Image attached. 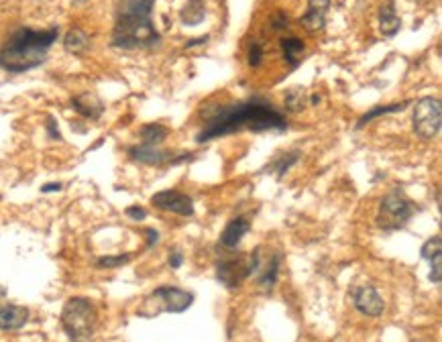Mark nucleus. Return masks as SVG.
Returning <instances> with one entry per match:
<instances>
[{
  "label": "nucleus",
  "mask_w": 442,
  "mask_h": 342,
  "mask_svg": "<svg viewBox=\"0 0 442 342\" xmlns=\"http://www.w3.org/2000/svg\"><path fill=\"white\" fill-rule=\"evenodd\" d=\"M155 2L158 0H121L117 4L110 35V45L114 49L133 51L159 45L161 35L151 19Z\"/></svg>",
  "instance_id": "nucleus-2"
},
{
  "label": "nucleus",
  "mask_w": 442,
  "mask_h": 342,
  "mask_svg": "<svg viewBox=\"0 0 442 342\" xmlns=\"http://www.w3.org/2000/svg\"><path fill=\"white\" fill-rule=\"evenodd\" d=\"M145 234H147V249H153L159 243V232L155 228H147Z\"/></svg>",
  "instance_id": "nucleus-33"
},
{
  "label": "nucleus",
  "mask_w": 442,
  "mask_h": 342,
  "mask_svg": "<svg viewBox=\"0 0 442 342\" xmlns=\"http://www.w3.org/2000/svg\"><path fill=\"white\" fill-rule=\"evenodd\" d=\"M31 311L19 304H0V330H21L29 322Z\"/></svg>",
  "instance_id": "nucleus-15"
},
{
  "label": "nucleus",
  "mask_w": 442,
  "mask_h": 342,
  "mask_svg": "<svg viewBox=\"0 0 442 342\" xmlns=\"http://www.w3.org/2000/svg\"><path fill=\"white\" fill-rule=\"evenodd\" d=\"M130 259H133V255H106V257H100L98 261H96V267H100V269H119V267H123L126 263H130Z\"/></svg>",
  "instance_id": "nucleus-25"
},
{
  "label": "nucleus",
  "mask_w": 442,
  "mask_h": 342,
  "mask_svg": "<svg viewBox=\"0 0 442 342\" xmlns=\"http://www.w3.org/2000/svg\"><path fill=\"white\" fill-rule=\"evenodd\" d=\"M414 132L424 141L434 139L442 126V104L436 96H424L414 106Z\"/></svg>",
  "instance_id": "nucleus-7"
},
{
  "label": "nucleus",
  "mask_w": 442,
  "mask_h": 342,
  "mask_svg": "<svg viewBox=\"0 0 442 342\" xmlns=\"http://www.w3.org/2000/svg\"><path fill=\"white\" fill-rule=\"evenodd\" d=\"M442 253V239L441 234H434L432 239H428L424 245H422V249H420V255H422V259H426V261H430L432 257H436V255H441Z\"/></svg>",
  "instance_id": "nucleus-26"
},
{
  "label": "nucleus",
  "mask_w": 442,
  "mask_h": 342,
  "mask_svg": "<svg viewBox=\"0 0 442 342\" xmlns=\"http://www.w3.org/2000/svg\"><path fill=\"white\" fill-rule=\"evenodd\" d=\"M6 296V289L4 287H0V298H4Z\"/></svg>",
  "instance_id": "nucleus-37"
},
{
  "label": "nucleus",
  "mask_w": 442,
  "mask_h": 342,
  "mask_svg": "<svg viewBox=\"0 0 442 342\" xmlns=\"http://www.w3.org/2000/svg\"><path fill=\"white\" fill-rule=\"evenodd\" d=\"M60 37V27H19L0 47V67L8 74H25L45 63L49 49Z\"/></svg>",
  "instance_id": "nucleus-3"
},
{
  "label": "nucleus",
  "mask_w": 442,
  "mask_h": 342,
  "mask_svg": "<svg viewBox=\"0 0 442 342\" xmlns=\"http://www.w3.org/2000/svg\"><path fill=\"white\" fill-rule=\"evenodd\" d=\"M98 326V311L88 298H69L62 310V328L69 342H90Z\"/></svg>",
  "instance_id": "nucleus-4"
},
{
  "label": "nucleus",
  "mask_w": 442,
  "mask_h": 342,
  "mask_svg": "<svg viewBox=\"0 0 442 342\" xmlns=\"http://www.w3.org/2000/svg\"><path fill=\"white\" fill-rule=\"evenodd\" d=\"M62 184L60 182H53V184H45V186L41 187V191L43 194H51V191H62Z\"/></svg>",
  "instance_id": "nucleus-35"
},
{
  "label": "nucleus",
  "mask_w": 442,
  "mask_h": 342,
  "mask_svg": "<svg viewBox=\"0 0 442 342\" xmlns=\"http://www.w3.org/2000/svg\"><path fill=\"white\" fill-rule=\"evenodd\" d=\"M411 102L410 100H404V102H396V104H379V106H373L369 112H365L361 119H359V123L355 125V128L359 130V128H363L365 125H369L371 121H375L379 117H385V114H396V112H402V110H406L408 106H410Z\"/></svg>",
  "instance_id": "nucleus-20"
},
{
  "label": "nucleus",
  "mask_w": 442,
  "mask_h": 342,
  "mask_svg": "<svg viewBox=\"0 0 442 342\" xmlns=\"http://www.w3.org/2000/svg\"><path fill=\"white\" fill-rule=\"evenodd\" d=\"M284 132L287 117L267 98L251 96L230 104H216L202 108V128L196 132V143L204 145L235 132Z\"/></svg>",
  "instance_id": "nucleus-1"
},
{
  "label": "nucleus",
  "mask_w": 442,
  "mask_h": 342,
  "mask_svg": "<svg viewBox=\"0 0 442 342\" xmlns=\"http://www.w3.org/2000/svg\"><path fill=\"white\" fill-rule=\"evenodd\" d=\"M287 27H289V19H287V15H285V12L280 10V12L271 19V29L280 33V31H285Z\"/></svg>",
  "instance_id": "nucleus-29"
},
{
  "label": "nucleus",
  "mask_w": 442,
  "mask_h": 342,
  "mask_svg": "<svg viewBox=\"0 0 442 342\" xmlns=\"http://www.w3.org/2000/svg\"><path fill=\"white\" fill-rule=\"evenodd\" d=\"M282 261H284V255L282 253H273L267 261L261 259V265L255 273L257 277V285L263 293H269L275 283L280 280V267H282Z\"/></svg>",
  "instance_id": "nucleus-12"
},
{
  "label": "nucleus",
  "mask_w": 442,
  "mask_h": 342,
  "mask_svg": "<svg viewBox=\"0 0 442 342\" xmlns=\"http://www.w3.org/2000/svg\"><path fill=\"white\" fill-rule=\"evenodd\" d=\"M330 8V0H308V8L300 19V25L308 33H318L326 27V15Z\"/></svg>",
  "instance_id": "nucleus-14"
},
{
  "label": "nucleus",
  "mask_w": 442,
  "mask_h": 342,
  "mask_svg": "<svg viewBox=\"0 0 442 342\" xmlns=\"http://www.w3.org/2000/svg\"><path fill=\"white\" fill-rule=\"evenodd\" d=\"M302 159V153L300 151H284V153H278V155L271 159V163H267V167H263V171L267 173H273L278 180H282L285 173Z\"/></svg>",
  "instance_id": "nucleus-18"
},
{
  "label": "nucleus",
  "mask_w": 442,
  "mask_h": 342,
  "mask_svg": "<svg viewBox=\"0 0 442 342\" xmlns=\"http://www.w3.org/2000/svg\"><path fill=\"white\" fill-rule=\"evenodd\" d=\"M194 304V293L176 285H161L153 293H149L139 308V316L143 318H158L159 314H182Z\"/></svg>",
  "instance_id": "nucleus-5"
},
{
  "label": "nucleus",
  "mask_w": 442,
  "mask_h": 342,
  "mask_svg": "<svg viewBox=\"0 0 442 342\" xmlns=\"http://www.w3.org/2000/svg\"><path fill=\"white\" fill-rule=\"evenodd\" d=\"M151 204L169 214L178 216H194V200L188 194H182L178 189H163L151 196Z\"/></svg>",
  "instance_id": "nucleus-10"
},
{
  "label": "nucleus",
  "mask_w": 442,
  "mask_h": 342,
  "mask_svg": "<svg viewBox=\"0 0 442 342\" xmlns=\"http://www.w3.org/2000/svg\"><path fill=\"white\" fill-rule=\"evenodd\" d=\"M169 135V128L159 123H149V125L141 126L139 130V137H141V145H147V147H161L163 141L167 139Z\"/></svg>",
  "instance_id": "nucleus-23"
},
{
  "label": "nucleus",
  "mask_w": 442,
  "mask_h": 342,
  "mask_svg": "<svg viewBox=\"0 0 442 342\" xmlns=\"http://www.w3.org/2000/svg\"><path fill=\"white\" fill-rule=\"evenodd\" d=\"M430 281L434 283V285H441L442 281V253L441 255H436V257H432L430 259Z\"/></svg>",
  "instance_id": "nucleus-28"
},
{
  "label": "nucleus",
  "mask_w": 442,
  "mask_h": 342,
  "mask_svg": "<svg viewBox=\"0 0 442 342\" xmlns=\"http://www.w3.org/2000/svg\"><path fill=\"white\" fill-rule=\"evenodd\" d=\"M180 19L186 27H196L206 19V2L204 0H188L180 10Z\"/></svg>",
  "instance_id": "nucleus-22"
},
{
  "label": "nucleus",
  "mask_w": 442,
  "mask_h": 342,
  "mask_svg": "<svg viewBox=\"0 0 442 342\" xmlns=\"http://www.w3.org/2000/svg\"><path fill=\"white\" fill-rule=\"evenodd\" d=\"M184 265V255H182V250H171L169 253V267L171 269H180Z\"/></svg>",
  "instance_id": "nucleus-32"
},
{
  "label": "nucleus",
  "mask_w": 442,
  "mask_h": 342,
  "mask_svg": "<svg viewBox=\"0 0 442 342\" xmlns=\"http://www.w3.org/2000/svg\"><path fill=\"white\" fill-rule=\"evenodd\" d=\"M210 41V35H204V37H196L186 43V49H192V47H200V45H206Z\"/></svg>",
  "instance_id": "nucleus-34"
},
{
  "label": "nucleus",
  "mask_w": 442,
  "mask_h": 342,
  "mask_svg": "<svg viewBox=\"0 0 442 342\" xmlns=\"http://www.w3.org/2000/svg\"><path fill=\"white\" fill-rule=\"evenodd\" d=\"M280 45H282V51H284L285 63L289 65V69H296V67L302 63V60H304V58H302L304 51H306L304 41L298 39V37H284V39L280 41Z\"/></svg>",
  "instance_id": "nucleus-19"
},
{
  "label": "nucleus",
  "mask_w": 442,
  "mask_h": 342,
  "mask_svg": "<svg viewBox=\"0 0 442 342\" xmlns=\"http://www.w3.org/2000/svg\"><path fill=\"white\" fill-rule=\"evenodd\" d=\"M128 159L141 163V165H151V167H163V165H180L194 159V153H176L167 151L161 147H147V145H133L128 147Z\"/></svg>",
  "instance_id": "nucleus-8"
},
{
  "label": "nucleus",
  "mask_w": 442,
  "mask_h": 342,
  "mask_svg": "<svg viewBox=\"0 0 442 342\" xmlns=\"http://www.w3.org/2000/svg\"><path fill=\"white\" fill-rule=\"evenodd\" d=\"M125 214L133 222H141V220H145L147 218V210L145 208H141V206H128L125 210Z\"/></svg>",
  "instance_id": "nucleus-30"
},
{
  "label": "nucleus",
  "mask_w": 442,
  "mask_h": 342,
  "mask_svg": "<svg viewBox=\"0 0 442 342\" xmlns=\"http://www.w3.org/2000/svg\"><path fill=\"white\" fill-rule=\"evenodd\" d=\"M414 204L411 200L402 191V189H393L389 191L387 196L381 198L379 202V210H377V226L385 232H393V230H400L404 228L410 218L414 216Z\"/></svg>",
  "instance_id": "nucleus-6"
},
{
  "label": "nucleus",
  "mask_w": 442,
  "mask_h": 342,
  "mask_svg": "<svg viewBox=\"0 0 442 342\" xmlns=\"http://www.w3.org/2000/svg\"><path fill=\"white\" fill-rule=\"evenodd\" d=\"M306 102H308V94H306V88H300V86H294V88H287L284 94V106L287 112H300L306 108Z\"/></svg>",
  "instance_id": "nucleus-24"
},
{
  "label": "nucleus",
  "mask_w": 442,
  "mask_h": 342,
  "mask_svg": "<svg viewBox=\"0 0 442 342\" xmlns=\"http://www.w3.org/2000/svg\"><path fill=\"white\" fill-rule=\"evenodd\" d=\"M251 277L249 271V255L247 257H230L222 259L216 265V280L221 281L226 289H239L243 281Z\"/></svg>",
  "instance_id": "nucleus-9"
},
{
  "label": "nucleus",
  "mask_w": 442,
  "mask_h": 342,
  "mask_svg": "<svg viewBox=\"0 0 442 342\" xmlns=\"http://www.w3.org/2000/svg\"><path fill=\"white\" fill-rule=\"evenodd\" d=\"M249 230H251V222H249L247 218H243V216L232 218V220L224 226V230L221 232L219 245H221L222 249L235 250L239 245H241V241L247 237V232H249Z\"/></svg>",
  "instance_id": "nucleus-13"
},
{
  "label": "nucleus",
  "mask_w": 442,
  "mask_h": 342,
  "mask_svg": "<svg viewBox=\"0 0 442 342\" xmlns=\"http://www.w3.org/2000/svg\"><path fill=\"white\" fill-rule=\"evenodd\" d=\"M310 102H312V104H318V102H320V96H312V98H310Z\"/></svg>",
  "instance_id": "nucleus-36"
},
{
  "label": "nucleus",
  "mask_w": 442,
  "mask_h": 342,
  "mask_svg": "<svg viewBox=\"0 0 442 342\" xmlns=\"http://www.w3.org/2000/svg\"><path fill=\"white\" fill-rule=\"evenodd\" d=\"M377 19L379 31L387 39H393L402 29V19L398 17V10H396V0H387V4L379 8Z\"/></svg>",
  "instance_id": "nucleus-17"
},
{
  "label": "nucleus",
  "mask_w": 442,
  "mask_h": 342,
  "mask_svg": "<svg viewBox=\"0 0 442 342\" xmlns=\"http://www.w3.org/2000/svg\"><path fill=\"white\" fill-rule=\"evenodd\" d=\"M47 132H49V139H51V141H60V139H62V132H60V128H58V121H56L53 117L47 119Z\"/></svg>",
  "instance_id": "nucleus-31"
},
{
  "label": "nucleus",
  "mask_w": 442,
  "mask_h": 342,
  "mask_svg": "<svg viewBox=\"0 0 442 342\" xmlns=\"http://www.w3.org/2000/svg\"><path fill=\"white\" fill-rule=\"evenodd\" d=\"M71 108H74L80 117H84V119H88V121H98V119L102 117V112H104L102 100L90 92L74 96V98H71Z\"/></svg>",
  "instance_id": "nucleus-16"
},
{
  "label": "nucleus",
  "mask_w": 442,
  "mask_h": 342,
  "mask_svg": "<svg viewBox=\"0 0 442 342\" xmlns=\"http://www.w3.org/2000/svg\"><path fill=\"white\" fill-rule=\"evenodd\" d=\"M90 47V35L82 29H69L63 37V49L74 55H82Z\"/></svg>",
  "instance_id": "nucleus-21"
},
{
  "label": "nucleus",
  "mask_w": 442,
  "mask_h": 342,
  "mask_svg": "<svg viewBox=\"0 0 442 342\" xmlns=\"http://www.w3.org/2000/svg\"><path fill=\"white\" fill-rule=\"evenodd\" d=\"M263 55H265V51H263V45L259 43V41H253L251 43V47H249V65L251 67H259L261 65V62H263Z\"/></svg>",
  "instance_id": "nucleus-27"
},
{
  "label": "nucleus",
  "mask_w": 442,
  "mask_h": 342,
  "mask_svg": "<svg viewBox=\"0 0 442 342\" xmlns=\"http://www.w3.org/2000/svg\"><path fill=\"white\" fill-rule=\"evenodd\" d=\"M350 298H352L355 310L361 311L363 316L377 318L385 310V302H383V298L379 296V291L373 285H359V287H355L350 291Z\"/></svg>",
  "instance_id": "nucleus-11"
}]
</instances>
